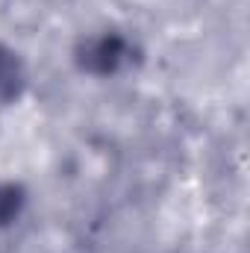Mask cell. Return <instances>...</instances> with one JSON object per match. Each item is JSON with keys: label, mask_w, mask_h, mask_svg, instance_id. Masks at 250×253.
<instances>
[{"label": "cell", "mask_w": 250, "mask_h": 253, "mask_svg": "<svg viewBox=\"0 0 250 253\" xmlns=\"http://www.w3.org/2000/svg\"><path fill=\"white\" fill-rule=\"evenodd\" d=\"M129 56V47L121 36L115 33H106V36H97V39H88L83 47H80V68L88 71V74H97V77H106V74H115Z\"/></svg>", "instance_id": "cell-1"}, {"label": "cell", "mask_w": 250, "mask_h": 253, "mask_svg": "<svg viewBox=\"0 0 250 253\" xmlns=\"http://www.w3.org/2000/svg\"><path fill=\"white\" fill-rule=\"evenodd\" d=\"M21 206H24V191H21V186L3 183L0 186V227L12 224L21 215Z\"/></svg>", "instance_id": "cell-3"}, {"label": "cell", "mask_w": 250, "mask_h": 253, "mask_svg": "<svg viewBox=\"0 0 250 253\" xmlns=\"http://www.w3.org/2000/svg\"><path fill=\"white\" fill-rule=\"evenodd\" d=\"M24 88V68L18 56L0 47V100H15Z\"/></svg>", "instance_id": "cell-2"}]
</instances>
